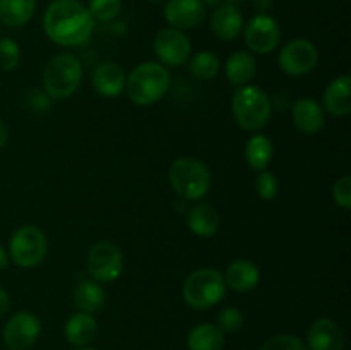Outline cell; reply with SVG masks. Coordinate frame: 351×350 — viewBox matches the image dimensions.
Listing matches in <instances>:
<instances>
[{
    "mask_svg": "<svg viewBox=\"0 0 351 350\" xmlns=\"http://www.w3.org/2000/svg\"><path fill=\"white\" fill-rule=\"evenodd\" d=\"M43 30L60 47H82L91 38L95 19L77 0H53L45 10Z\"/></svg>",
    "mask_w": 351,
    "mask_h": 350,
    "instance_id": "1",
    "label": "cell"
},
{
    "mask_svg": "<svg viewBox=\"0 0 351 350\" xmlns=\"http://www.w3.org/2000/svg\"><path fill=\"white\" fill-rule=\"evenodd\" d=\"M170 72L160 62L139 64L125 79L127 96L139 106H149L160 102L170 88Z\"/></svg>",
    "mask_w": 351,
    "mask_h": 350,
    "instance_id": "2",
    "label": "cell"
},
{
    "mask_svg": "<svg viewBox=\"0 0 351 350\" xmlns=\"http://www.w3.org/2000/svg\"><path fill=\"white\" fill-rule=\"evenodd\" d=\"M168 180L173 191L185 201H199L211 187L209 168L192 156L177 158L168 170Z\"/></svg>",
    "mask_w": 351,
    "mask_h": 350,
    "instance_id": "3",
    "label": "cell"
},
{
    "mask_svg": "<svg viewBox=\"0 0 351 350\" xmlns=\"http://www.w3.org/2000/svg\"><path fill=\"white\" fill-rule=\"evenodd\" d=\"M82 81V65L72 54H58L48 60L43 71V88L50 98H71Z\"/></svg>",
    "mask_w": 351,
    "mask_h": 350,
    "instance_id": "4",
    "label": "cell"
},
{
    "mask_svg": "<svg viewBox=\"0 0 351 350\" xmlns=\"http://www.w3.org/2000/svg\"><path fill=\"white\" fill-rule=\"evenodd\" d=\"M235 122L245 130H259L269 122L271 100L259 86H242L232 100Z\"/></svg>",
    "mask_w": 351,
    "mask_h": 350,
    "instance_id": "5",
    "label": "cell"
},
{
    "mask_svg": "<svg viewBox=\"0 0 351 350\" xmlns=\"http://www.w3.org/2000/svg\"><path fill=\"white\" fill-rule=\"evenodd\" d=\"M226 283L223 275L213 268L192 271L182 287V297L191 307L209 309L225 297Z\"/></svg>",
    "mask_w": 351,
    "mask_h": 350,
    "instance_id": "6",
    "label": "cell"
},
{
    "mask_svg": "<svg viewBox=\"0 0 351 350\" xmlns=\"http://www.w3.org/2000/svg\"><path fill=\"white\" fill-rule=\"evenodd\" d=\"M47 237L38 226H19L10 237V259L21 268H34L47 256Z\"/></svg>",
    "mask_w": 351,
    "mask_h": 350,
    "instance_id": "7",
    "label": "cell"
},
{
    "mask_svg": "<svg viewBox=\"0 0 351 350\" xmlns=\"http://www.w3.org/2000/svg\"><path fill=\"white\" fill-rule=\"evenodd\" d=\"M123 254L117 244L99 240L88 253V273L98 283H110L122 275Z\"/></svg>",
    "mask_w": 351,
    "mask_h": 350,
    "instance_id": "8",
    "label": "cell"
},
{
    "mask_svg": "<svg viewBox=\"0 0 351 350\" xmlns=\"http://www.w3.org/2000/svg\"><path fill=\"white\" fill-rule=\"evenodd\" d=\"M319 51L312 41L304 40V38H297V40L288 41L280 51L278 57V64L280 69L288 75H305L312 72L317 65Z\"/></svg>",
    "mask_w": 351,
    "mask_h": 350,
    "instance_id": "9",
    "label": "cell"
},
{
    "mask_svg": "<svg viewBox=\"0 0 351 350\" xmlns=\"http://www.w3.org/2000/svg\"><path fill=\"white\" fill-rule=\"evenodd\" d=\"M191 41L184 31L165 27L154 38V54L168 67H180L191 57Z\"/></svg>",
    "mask_w": 351,
    "mask_h": 350,
    "instance_id": "10",
    "label": "cell"
},
{
    "mask_svg": "<svg viewBox=\"0 0 351 350\" xmlns=\"http://www.w3.org/2000/svg\"><path fill=\"white\" fill-rule=\"evenodd\" d=\"M41 323L33 312H16L3 328V342L10 350H27L36 343Z\"/></svg>",
    "mask_w": 351,
    "mask_h": 350,
    "instance_id": "11",
    "label": "cell"
},
{
    "mask_svg": "<svg viewBox=\"0 0 351 350\" xmlns=\"http://www.w3.org/2000/svg\"><path fill=\"white\" fill-rule=\"evenodd\" d=\"M281 30L276 21L267 14H257L245 26V43L259 55L271 54L280 45Z\"/></svg>",
    "mask_w": 351,
    "mask_h": 350,
    "instance_id": "12",
    "label": "cell"
},
{
    "mask_svg": "<svg viewBox=\"0 0 351 350\" xmlns=\"http://www.w3.org/2000/svg\"><path fill=\"white\" fill-rule=\"evenodd\" d=\"M163 14L175 30H192L206 19V5L202 0H168Z\"/></svg>",
    "mask_w": 351,
    "mask_h": 350,
    "instance_id": "13",
    "label": "cell"
},
{
    "mask_svg": "<svg viewBox=\"0 0 351 350\" xmlns=\"http://www.w3.org/2000/svg\"><path fill=\"white\" fill-rule=\"evenodd\" d=\"M345 335L336 321L321 318L308 328L307 350H343Z\"/></svg>",
    "mask_w": 351,
    "mask_h": 350,
    "instance_id": "14",
    "label": "cell"
},
{
    "mask_svg": "<svg viewBox=\"0 0 351 350\" xmlns=\"http://www.w3.org/2000/svg\"><path fill=\"white\" fill-rule=\"evenodd\" d=\"M243 27V16L239 5L233 3H219L211 14V30L223 41H233L240 36Z\"/></svg>",
    "mask_w": 351,
    "mask_h": 350,
    "instance_id": "15",
    "label": "cell"
},
{
    "mask_svg": "<svg viewBox=\"0 0 351 350\" xmlns=\"http://www.w3.org/2000/svg\"><path fill=\"white\" fill-rule=\"evenodd\" d=\"M125 72L120 67L117 62L106 60L96 65L95 72H93V86L96 91L106 98H115V96L122 95L125 89Z\"/></svg>",
    "mask_w": 351,
    "mask_h": 350,
    "instance_id": "16",
    "label": "cell"
},
{
    "mask_svg": "<svg viewBox=\"0 0 351 350\" xmlns=\"http://www.w3.org/2000/svg\"><path fill=\"white\" fill-rule=\"evenodd\" d=\"M295 127L304 134H315L324 127V110L315 100L300 98L291 105Z\"/></svg>",
    "mask_w": 351,
    "mask_h": 350,
    "instance_id": "17",
    "label": "cell"
},
{
    "mask_svg": "<svg viewBox=\"0 0 351 350\" xmlns=\"http://www.w3.org/2000/svg\"><path fill=\"white\" fill-rule=\"evenodd\" d=\"M350 88L351 78L348 74H343L336 78L335 81L329 82L322 95V105L326 112H329L335 117H346L351 112L350 102Z\"/></svg>",
    "mask_w": 351,
    "mask_h": 350,
    "instance_id": "18",
    "label": "cell"
},
{
    "mask_svg": "<svg viewBox=\"0 0 351 350\" xmlns=\"http://www.w3.org/2000/svg\"><path fill=\"white\" fill-rule=\"evenodd\" d=\"M225 283L235 292H249L257 287L261 280L259 268L249 259H239L228 266L225 273Z\"/></svg>",
    "mask_w": 351,
    "mask_h": 350,
    "instance_id": "19",
    "label": "cell"
},
{
    "mask_svg": "<svg viewBox=\"0 0 351 350\" xmlns=\"http://www.w3.org/2000/svg\"><path fill=\"white\" fill-rule=\"evenodd\" d=\"M98 331V323L88 312H75L65 323V338L74 347H86L95 340Z\"/></svg>",
    "mask_w": 351,
    "mask_h": 350,
    "instance_id": "20",
    "label": "cell"
},
{
    "mask_svg": "<svg viewBox=\"0 0 351 350\" xmlns=\"http://www.w3.org/2000/svg\"><path fill=\"white\" fill-rule=\"evenodd\" d=\"M257 62L250 51H233L225 62V74L235 86H243L256 75Z\"/></svg>",
    "mask_w": 351,
    "mask_h": 350,
    "instance_id": "21",
    "label": "cell"
},
{
    "mask_svg": "<svg viewBox=\"0 0 351 350\" xmlns=\"http://www.w3.org/2000/svg\"><path fill=\"white\" fill-rule=\"evenodd\" d=\"M187 225L199 237H213L218 232L219 216L211 205L199 202L187 213Z\"/></svg>",
    "mask_w": 351,
    "mask_h": 350,
    "instance_id": "22",
    "label": "cell"
},
{
    "mask_svg": "<svg viewBox=\"0 0 351 350\" xmlns=\"http://www.w3.org/2000/svg\"><path fill=\"white\" fill-rule=\"evenodd\" d=\"M225 345V333L211 323L194 326L187 336L189 350H221Z\"/></svg>",
    "mask_w": 351,
    "mask_h": 350,
    "instance_id": "23",
    "label": "cell"
},
{
    "mask_svg": "<svg viewBox=\"0 0 351 350\" xmlns=\"http://www.w3.org/2000/svg\"><path fill=\"white\" fill-rule=\"evenodd\" d=\"M36 10V0H0V23L9 27L24 26Z\"/></svg>",
    "mask_w": 351,
    "mask_h": 350,
    "instance_id": "24",
    "label": "cell"
},
{
    "mask_svg": "<svg viewBox=\"0 0 351 350\" xmlns=\"http://www.w3.org/2000/svg\"><path fill=\"white\" fill-rule=\"evenodd\" d=\"M74 302L82 312L93 314V312L99 311L105 304V290L98 281L84 280L75 287Z\"/></svg>",
    "mask_w": 351,
    "mask_h": 350,
    "instance_id": "25",
    "label": "cell"
},
{
    "mask_svg": "<svg viewBox=\"0 0 351 350\" xmlns=\"http://www.w3.org/2000/svg\"><path fill=\"white\" fill-rule=\"evenodd\" d=\"M273 158V143L264 134H254L245 144V160L250 168L264 172Z\"/></svg>",
    "mask_w": 351,
    "mask_h": 350,
    "instance_id": "26",
    "label": "cell"
},
{
    "mask_svg": "<svg viewBox=\"0 0 351 350\" xmlns=\"http://www.w3.org/2000/svg\"><path fill=\"white\" fill-rule=\"evenodd\" d=\"M189 71L195 79L209 81L219 72V58L213 51L202 50L195 54L189 62Z\"/></svg>",
    "mask_w": 351,
    "mask_h": 350,
    "instance_id": "27",
    "label": "cell"
},
{
    "mask_svg": "<svg viewBox=\"0 0 351 350\" xmlns=\"http://www.w3.org/2000/svg\"><path fill=\"white\" fill-rule=\"evenodd\" d=\"M88 10L95 21L110 23L119 17L120 10H122V0H89Z\"/></svg>",
    "mask_w": 351,
    "mask_h": 350,
    "instance_id": "28",
    "label": "cell"
},
{
    "mask_svg": "<svg viewBox=\"0 0 351 350\" xmlns=\"http://www.w3.org/2000/svg\"><path fill=\"white\" fill-rule=\"evenodd\" d=\"M21 48L10 38H0V71L10 72L19 65Z\"/></svg>",
    "mask_w": 351,
    "mask_h": 350,
    "instance_id": "29",
    "label": "cell"
},
{
    "mask_svg": "<svg viewBox=\"0 0 351 350\" xmlns=\"http://www.w3.org/2000/svg\"><path fill=\"white\" fill-rule=\"evenodd\" d=\"M261 350H307V345L295 335H276L267 340Z\"/></svg>",
    "mask_w": 351,
    "mask_h": 350,
    "instance_id": "30",
    "label": "cell"
},
{
    "mask_svg": "<svg viewBox=\"0 0 351 350\" xmlns=\"http://www.w3.org/2000/svg\"><path fill=\"white\" fill-rule=\"evenodd\" d=\"M243 314L237 307H225L218 314V328L223 333H235L242 328Z\"/></svg>",
    "mask_w": 351,
    "mask_h": 350,
    "instance_id": "31",
    "label": "cell"
},
{
    "mask_svg": "<svg viewBox=\"0 0 351 350\" xmlns=\"http://www.w3.org/2000/svg\"><path fill=\"white\" fill-rule=\"evenodd\" d=\"M256 189L257 194H259L261 199H264V201H271V199L276 198L278 180L276 177H274V174H271V172H261V175L256 180Z\"/></svg>",
    "mask_w": 351,
    "mask_h": 350,
    "instance_id": "32",
    "label": "cell"
},
{
    "mask_svg": "<svg viewBox=\"0 0 351 350\" xmlns=\"http://www.w3.org/2000/svg\"><path fill=\"white\" fill-rule=\"evenodd\" d=\"M332 198H335L336 205L341 208H351V177L350 175H343L332 187Z\"/></svg>",
    "mask_w": 351,
    "mask_h": 350,
    "instance_id": "33",
    "label": "cell"
},
{
    "mask_svg": "<svg viewBox=\"0 0 351 350\" xmlns=\"http://www.w3.org/2000/svg\"><path fill=\"white\" fill-rule=\"evenodd\" d=\"M9 294H7L5 290H3L2 287H0V318H2L3 314L7 312V309H9Z\"/></svg>",
    "mask_w": 351,
    "mask_h": 350,
    "instance_id": "34",
    "label": "cell"
},
{
    "mask_svg": "<svg viewBox=\"0 0 351 350\" xmlns=\"http://www.w3.org/2000/svg\"><path fill=\"white\" fill-rule=\"evenodd\" d=\"M7 139H9V130H7L5 124L0 120V150L7 144Z\"/></svg>",
    "mask_w": 351,
    "mask_h": 350,
    "instance_id": "35",
    "label": "cell"
},
{
    "mask_svg": "<svg viewBox=\"0 0 351 350\" xmlns=\"http://www.w3.org/2000/svg\"><path fill=\"white\" fill-rule=\"evenodd\" d=\"M7 266H9V254H7V250L0 246V271L5 270Z\"/></svg>",
    "mask_w": 351,
    "mask_h": 350,
    "instance_id": "36",
    "label": "cell"
},
{
    "mask_svg": "<svg viewBox=\"0 0 351 350\" xmlns=\"http://www.w3.org/2000/svg\"><path fill=\"white\" fill-rule=\"evenodd\" d=\"M202 2H204L206 7H216L219 5V3H223V0H202Z\"/></svg>",
    "mask_w": 351,
    "mask_h": 350,
    "instance_id": "37",
    "label": "cell"
},
{
    "mask_svg": "<svg viewBox=\"0 0 351 350\" xmlns=\"http://www.w3.org/2000/svg\"><path fill=\"white\" fill-rule=\"evenodd\" d=\"M226 3H233V5H240V3H245L247 0H223Z\"/></svg>",
    "mask_w": 351,
    "mask_h": 350,
    "instance_id": "38",
    "label": "cell"
},
{
    "mask_svg": "<svg viewBox=\"0 0 351 350\" xmlns=\"http://www.w3.org/2000/svg\"><path fill=\"white\" fill-rule=\"evenodd\" d=\"M77 350H96V349H91V347H81V349H77Z\"/></svg>",
    "mask_w": 351,
    "mask_h": 350,
    "instance_id": "39",
    "label": "cell"
},
{
    "mask_svg": "<svg viewBox=\"0 0 351 350\" xmlns=\"http://www.w3.org/2000/svg\"><path fill=\"white\" fill-rule=\"evenodd\" d=\"M149 2H163V0H149Z\"/></svg>",
    "mask_w": 351,
    "mask_h": 350,
    "instance_id": "40",
    "label": "cell"
}]
</instances>
